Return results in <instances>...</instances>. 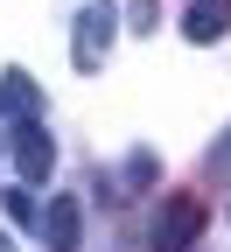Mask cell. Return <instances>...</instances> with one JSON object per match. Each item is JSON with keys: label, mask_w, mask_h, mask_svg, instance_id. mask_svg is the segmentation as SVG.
<instances>
[{"label": "cell", "mask_w": 231, "mask_h": 252, "mask_svg": "<svg viewBox=\"0 0 231 252\" xmlns=\"http://www.w3.org/2000/svg\"><path fill=\"white\" fill-rule=\"evenodd\" d=\"M119 35V14H112V0H91V7L77 14V42H70V63L77 70H105V49Z\"/></svg>", "instance_id": "6da1fadb"}, {"label": "cell", "mask_w": 231, "mask_h": 252, "mask_svg": "<svg viewBox=\"0 0 231 252\" xmlns=\"http://www.w3.org/2000/svg\"><path fill=\"white\" fill-rule=\"evenodd\" d=\"M196 231H203V203H196V196L161 203V217H154V252H189Z\"/></svg>", "instance_id": "7a4b0ae2"}, {"label": "cell", "mask_w": 231, "mask_h": 252, "mask_svg": "<svg viewBox=\"0 0 231 252\" xmlns=\"http://www.w3.org/2000/svg\"><path fill=\"white\" fill-rule=\"evenodd\" d=\"M0 252H14V238H0Z\"/></svg>", "instance_id": "9c48e42d"}, {"label": "cell", "mask_w": 231, "mask_h": 252, "mask_svg": "<svg viewBox=\"0 0 231 252\" xmlns=\"http://www.w3.org/2000/svg\"><path fill=\"white\" fill-rule=\"evenodd\" d=\"M0 210H7V224H42V210L28 203V189H7V196H0Z\"/></svg>", "instance_id": "52a82bcc"}, {"label": "cell", "mask_w": 231, "mask_h": 252, "mask_svg": "<svg viewBox=\"0 0 231 252\" xmlns=\"http://www.w3.org/2000/svg\"><path fill=\"white\" fill-rule=\"evenodd\" d=\"M154 182V154H133V182H126V189H147Z\"/></svg>", "instance_id": "ba28073f"}, {"label": "cell", "mask_w": 231, "mask_h": 252, "mask_svg": "<svg viewBox=\"0 0 231 252\" xmlns=\"http://www.w3.org/2000/svg\"><path fill=\"white\" fill-rule=\"evenodd\" d=\"M224 28H231V0H189V14H182L189 42H217Z\"/></svg>", "instance_id": "8992f818"}, {"label": "cell", "mask_w": 231, "mask_h": 252, "mask_svg": "<svg viewBox=\"0 0 231 252\" xmlns=\"http://www.w3.org/2000/svg\"><path fill=\"white\" fill-rule=\"evenodd\" d=\"M49 168H56V140L42 126H14V175L21 182H49Z\"/></svg>", "instance_id": "3957f363"}, {"label": "cell", "mask_w": 231, "mask_h": 252, "mask_svg": "<svg viewBox=\"0 0 231 252\" xmlns=\"http://www.w3.org/2000/svg\"><path fill=\"white\" fill-rule=\"evenodd\" d=\"M35 231H42L49 252H77V245H84V210H77L70 196H56V203L42 210V224H35Z\"/></svg>", "instance_id": "277c9868"}, {"label": "cell", "mask_w": 231, "mask_h": 252, "mask_svg": "<svg viewBox=\"0 0 231 252\" xmlns=\"http://www.w3.org/2000/svg\"><path fill=\"white\" fill-rule=\"evenodd\" d=\"M42 112V91H35V77H21V70H7V77H0V119H35Z\"/></svg>", "instance_id": "5b68a950"}]
</instances>
